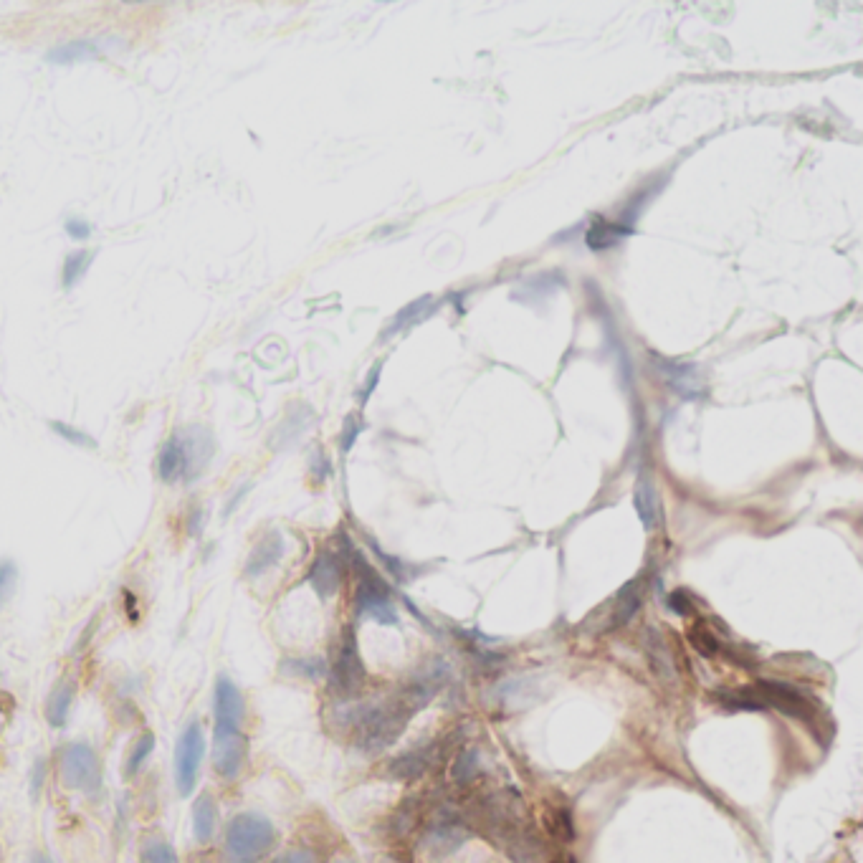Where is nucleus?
Segmentation results:
<instances>
[{"mask_svg": "<svg viewBox=\"0 0 863 863\" xmlns=\"http://www.w3.org/2000/svg\"><path fill=\"white\" fill-rule=\"evenodd\" d=\"M410 717H413V709L400 696V691L388 702L355 704V699L335 702V709L330 712V722L345 729L352 737V745L365 755H378L395 745L408 727Z\"/></svg>", "mask_w": 863, "mask_h": 863, "instance_id": "obj_1", "label": "nucleus"}, {"mask_svg": "<svg viewBox=\"0 0 863 863\" xmlns=\"http://www.w3.org/2000/svg\"><path fill=\"white\" fill-rule=\"evenodd\" d=\"M276 828L266 815L243 810L221 828L223 863H264L276 848Z\"/></svg>", "mask_w": 863, "mask_h": 863, "instance_id": "obj_2", "label": "nucleus"}, {"mask_svg": "<svg viewBox=\"0 0 863 863\" xmlns=\"http://www.w3.org/2000/svg\"><path fill=\"white\" fill-rule=\"evenodd\" d=\"M51 770L59 777L61 788L69 793L97 800L104 793V762L97 747L87 739H69L51 757Z\"/></svg>", "mask_w": 863, "mask_h": 863, "instance_id": "obj_3", "label": "nucleus"}, {"mask_svg": "<svg viewBox=\"0 0 863 863\" xmlns=\"http://www.w3.org/2000/svg\"><path fill=\"white\" fill-rule=\"evenodd\" d=\"M347 562V570L355 572V613L360 618H373V621L383 623V626H395L398 623V613L390 600V588L383 578H380L375 567L365 560L360 550L352 545V540L345 532L340 534V547Z\"/></svg>", "mask_w": 863, "mask_h": 863, "instance_id": "obj_4", "label": "nucleus"}, {"mask_svg": "<svg viewBox=\"0 0 863 863\" xmlns=\"http://www.w3.org/2000/svg\"><path fill=\"white\" fill-rule=\"evenodd\" d=\"M205 755H208L205 724L200 717H190L175 739L173 752V780L180 798H193V793L198 790Z\"/></svg>", "mask_w": 863, "mask_h": 863, "instance_id": "obj_5", "label": "nucleus"}, {"mask_svg": "<svg viewBox=\"0 0 863 863\" xmlns=\"http://www.w3.org/2000/svg\"><path fill=\"white\" fill-rule=\"evenodd\" d=\"M211 767L223 785H236L246 772L251 755V737L243 724L213 722L211 729Z\"/></svg>", "mask_w": 863, "mask_h": 863, "instance_id": "obj_6", "label": "nucleus"}, {"mask_svg": "<svg viewBox=\"0 0 863 863\" xmlns=\"http://www.w3.org/2000/svg\"><path fill=\"white\" fill-rule=\"evenodd\" d=\"M367 679L365 664L360 659L355 628L345 626L340 633V643L335 648L332 664L327 666V689L335 702H352L360 694Z\"/></svg>", "mask_w": 863, "mask_h": 863, "instance_id": "obj_7", "label": "nucleus"}, {"mask_svg": "<svg viewBox=\"0 0 863 863\" xmlns=\"http://www.w3.org/2000/svg\"><path fill=\"white\" fill-rule=\"evenodd\" d=\"M79 689H81V676L76 669H66L56 676V681L51 684L44 702V719L51 729L59 732V729L69 727L71 709H74Z\"/></svg>", "mask_w": 863, "mask_h": 863, "instance_id": "obj_8", "label": "nucleus"}, {"mask_svg": "<svg viewBox=\"0 0 863 863\" xmlns=\"http://www.w3.org/2000/svg\"><path fill=\"white\" fill-rule=\"evenodd\" d=\"M347 562L342 557L340 550H330L324 547L314 555L312 565L307 572V583L312 585L314 593L322 600H330L332 595H337V590L342 588V580H345Z\"/></svg>", "mask_w": 863, "mask_h": 863, "instance_id": "obj_9", "label": "nucleus"}, {"mask_svg": "<svg viewBox=\"0 0 863 863\" xmlns=\"http://www.w3.org/2000/svg\"><path fill=\"white\" fill-rule=\"evenodd\" d=\"M246 717H249L246 694L226 671H221L213 681V722L246 724Z\"/></svg>", "mask_w": 863, "mask_h": 863, "instance_id": "obj_10", "label": "nucleus"}, {"mask_svg": "<svg viewBox=\"0 0 863 863\" xmlns=\"http://www.w3.org/2000/svg\"><path fill=\"white\" fill-rule=\"evenodd\" d=\"M157 479L162 484H185V474H188V461H185V438L183 428H175L165 441H162L160 451H157L155 461Z\"/></svg>", "mask_w": 863, "mask_h": 863, "instance_id": "obj_11", "label": "nucleus"}, {"mask_svg": "<svg viewBox=\"0 0 863 863\" xmlns=\"http://www.w3.org/2000/svg\"><path fill=\"white\" fill-rule=\"evenodd\" d=\"M286 542L284 534L279 529H269V532L251 547L249 557H246V565H243V578L256 580L261 575H266L269 570H274L281 560H284Z\"/></svg>", "mask_w": 863, "mask_h": 863, "instance_id": "obj_12", "label": "nucleus"}, {"mask_svg": "<svg viewBox=\"0 0 863 863\" xmlns=\"http://www.w3.org/2000/svg\"><path fill=\"white\" fill-rule=\"evenodd\" d=\"M193 836L200 848H208L221 836V803L213 790H200L193 800Z\"/></svg>", "mask_w": 863, "mask_h": 863, "instance_id": "obj_13", "label": "nucleus"}, {"mask_svg": "<svg viewBox=\"0 0 863 863\" xmlns=\"http://www.w3.org/2000/svg\"><path fill=\"white\" fill-rule=\"evenodd\" d=\"M656 367H659V373L664 375V383L669 385L676 395H681V398L696 400L707 393L699 367L691 365V362H674L664 360V357H656Z\"/></svg>", "mask_w": 863, "mask_h": 863, "instance_id": "obj_14", "label": "nucleus"}, {"mask_svg": "<svg viewBox=\"0 0 863 863\" xmlns=\"http://www.w3.org/2000/svg\"><path fill=\"white\" fill-rule=\"evenodd\" d=\"M436 752L438 742H431V745L416 747V750L405 752V755L393 757V760L388 762V767H385V775H388L390 780H418V777H423L433 767Z\"/></svg>", "mask_w": 863, "mask_h": 863, "instance_id": "obj_15", "label": "nucleus"}, {"mask_svg": "<svg viewBox=\"0 0 863 863\" xmlns=\"http://www.w3.org/2000/svg\"><path fill=\"white\" fill-rule=\"evenodd\" d=\"M155 747H157L155 732H152L150 727H140V732L135 734V739H132L130 747H127L125 757H122V767H119V775H122L125 783H135L137 777L145 772L147 762H150V757L155 755Z\"/></svg>", "mask_w": 863, "mask_h": 863, "instance_id": "obj_16", "label": "nucleus"}, {"mask_svg": "<svg viewBox=\"0 0 863 863\" xmlns=\"http://www.w3.org/2000/svg\"><path fill=\"white\" fill-rule=\"evenodd\" d=\"M102 51V38H71L66 44L54 46V49L46 54V61L54 66H71L81 64V61L99 59Z\"/></svg>", "mask_w": 863, "mask_h": 863, "instance_id": "obj_17", "label": "nucleus"}, {"mask_svg": "<svg viewBox=\"0 0 863 863\" xmlns=\"http://www.w3.org/2000/svg\"><path fill=\"white\" fill-rule=\"evenodd\" d=\"M757 689H760V696L765 699L767 707L780 709V712H785L788 717L805 719L810 714V709H808V704H805L803 696H800L795 689H790V686L777 684V681H762Z\"/></svg>", "mask_w": 863, "mask_h": 863, "instance_id": "obj_18", "label": "nucleus"}, {"mask_svg": "<svg viewBox=\"0 0 863 863\" xmlns=\"http://www.w3.org/2000/svg\"><path fill=\"white\" fill-rule=\"evenodd\" d=\"M643 648H646V659L648 664H651V671L656 674V679L664 681V684H676V664L664 636H661L659 631L648 628L646 636H643Z\"/></svg>", "mask_w": 863, "mask_h": 863, "instance_id": "obj_19", "label": "nucleus"}, {"mask_svg": "<svg viewBox=\"0 0 863 863\" xmlns=\"http://www.w3.org/2000/svg\"><path fill=\"white\" fill-rule=\"evenodd\" d=\"M643 605V585L641 580H631L618 590L613 600V613H610V628H623L636 618Z\"/></svg>", "mask_w": 863, "mask_h": 863, "instance_id": "obj_20", "label": "nucleus"}, {"mask_svg": "<svg viewBox=\"0 0 863 863\" xmlns=\"http://www.w3.org/2000/svg\"><path fill=\"white\" fill-rule=\"evenodd\" d=\"M327 661L322 656H284L279 661V674L284 679L322 681L327 679Z\"/></svg>", "mask_w": 863, "mask_h": 863, "instance_id": "obj_21", "label": "nucleus"}, {"mask_svg": "<svg viewBox=\"0 0 863 863\" xmlns=\"http://www.w3.org/2000/svg\"><path fill=\"white\" fill-rule=\"evenodd\" d=\"M137 861L140 863H183L178 848L170 843V838L160 831H150L142 836L137 848Z\"/></svg>", "mask_w": 863, "mask_h": 863, "instance_id": "obj_22", "label": "nucleus"}, {"mask_svg": "<svg viewBox=\"0 0 863 863\" xmlns=\"http://www.w3.org/2000/svg\"><path fill=\"white\" fill-rule=\"evenodd\" d=\"M636 512L646 532H651V529L659 524L661 502H659V491H656V484L651 481V476H641V479H638Z\"/></svg>", "mask_w": 863, "mask_h": 863, "instance_id": "obj_23", "label": "nucleus"}, {"mask_svg": "<svg viewBox=\"0 0 863 863\" xmlns=\"http://www.w3.org/2000/svg\"><path fill=\"white\" fill-rule=\"evenodd\" d=\"M97 254V249H76L64 256V264H61V289H64V292H71V289H76V286L84 281V276L92 269Z\"/></svg>", "mask_w": 863, "mask_h": 863, "instance_id": "obj_24", "label": "nucleus"}, {"mask_svg": "<svg viewBox=\"0 0 863 863\" xmlns=\"http://www.w3.org/2000/svg\"><path fill=\"white\" fill-rule=\"evenodd\" d=\"M633 228L626 226V223L621 221H605V218H598V221L593 223V228L588 231V236H585V241H588V246L593 251H605L610 249V246H615V243H621L623 238L631 236Z\"/></svg>", "mask_w": 863, "mask_h": 863, "instance_id": "obj_25", "label": "nucleus"}, {"mask_svg": "<svg viewBox=\"0 0 863 863\" xmlns=\"http://www.w3.org/2000/svg\"><path fill=\"white\" fill-rule=\"evenodd\" d=\"M312 423V410L307 408V405H299V413H294V410H289V416L281 421V426L276 428L274 436H271V446L279 451V448H286L289 443L297 441L299 436L304 433V428Z\"/></svg>", "mask_w": 863, "mask_h": 863, "instance_id": "obj_26", "label": "nucleus"}, {"mask_svg": "<svg viewBox=\"0 0 863 863\" xmlns=\"http://www.w3.org/2000/svg\"><path fill=\"white\" fill-rule=\"evenodd\" d=\"M719 702L727 709L737 712V709H745V712H760L765 709V699L760 696V689H737V691H717Z\"/></svg>", "mask_w": 863, "mask_h": 863, "instance_id": "obj_27", "label": "nucleus"}, {"mask_svg": "<svg viewBox=\"0 0 863 863\" xmlns=\"http://www.w3.org/2000/svg\"><path fill=\"white\" fill-rule=\"evenodd\" d=\"M49 428H51V433H54V436H59L61 441L71 443V446L84 448V451H97V448H99V441L92 436V433L81 431V428L71 426V423H66V421H49Z\"/></svg>", "mask_w": 863, "mask_h": 863, "instance_id": "obj_28", "label": "nucleus"}, {"mask_svg": "<svg viewBox=\"0 0 863 863\" xmlns=\"http://www.w3.org/2000/svg\"><path fill=\"white\" fill-rule=\"evenodd\" d=\"M18 580H21V570H18L16 560L0 557V608H6L13 600L18 590Z\"/></svg>", "mask_w": 863, "mask_h": 863, "instance_id": "obj_29", "label": "nucleus"}, {"mask_svg": "<svg viewBox=\"0 0 863 863\" xmlns=\"http://www.w3.org/2000/svg\"><path fill=\"white\" fill-rule=\"evenodd\" d=\"M451 775H454L456 785L474 783L476 775H479V755L474 750H461L456 755L454 767H451Z\"/></svg>", "mask_w": 863, "mask_h": 863, "instance_id": "obj_30", "label": "nucleus"}, {"mask_svg": "<svg viewBox=\"0 0 863 863\" xmlns=\"http://www.w3.org/2000/svg\"><path fill=\"white\" fill-rule=\"evenodd\" d=\"M689 643L694 646V651L699 653V656H704V659H714V656L722 651L719 638L714 636L707 626H702V623H696V626L689 631Z\"/></svg>", "mask_w": 863, "mask_h": 863, "instance_id": "obj_31", "label": "nucleus"}, {"mask_svg": "<svg viewBox=\"0 0 863 863\" xmlns=\"http://www.w3.org/2000/svg\"><path fill=\"white\" fill-rule=\"evenodd\" d=\"M428 304H431V297H421V299H418V302H410L408 307L403 309V312L395 314L393 324H390L388 330L383 332V337H390V335H393V332L405 330V327H408V322H413V319H416L418 314H423V309H426Z\"/></svg>", "mask_w": 863, "mask_h": 863, "instance_id": "obj_32", "label": "nucleus"}, {"mask_svg": "<svg viewBox=\"0 0 863 863\" xmlns=\"http://www.w3.org/2000/svg\"><path fill=\"white\" fill-rule=\"evenodd\" d=\"M51 772V760L49 757H38L31 767V775H28V785H31V798L38 800V795L44 793V785L49 780Z\"/></svg>", "mask_w": 863, "mask_h": 863, "instance_id": "obj_33", "label": "nucleus"}, {"mask_svg": "<svg viewBox=\"0 0 863 863\" xmlns=\"http://www.w3.org/2000/svg\"><path fill=\"white\" fill-rule=\"evenodd\" d=\"M547 826H550L552 836L562 838V841H572V836H575L567 810H552V813H547Z\"/></svg>", "mask_w": 863, "mask_h": 863, "instance_id": "obj_34", "label": "nucleus"}, {"mask_svg": "<svg viewBox=\"0 0 863 863\" xmlns=\"http://www.w3.org/2000/svg\"><path fill=\"white\" fill-rule=\"evenodd\" d=\"M360 431H362L360 418H357V416H347L345 418V426H342V433H340L342 454H350L352 446H355V441H357V436H360Z\"/></svg>", "mask_w": 863, "mask_h": 863, "instance_id": "obj_35", "label": "nucleus"}, {"mask_svg": "<svg viewBox=\"0 0 863 863\" xmlns=\"http://www.w3.org/2000/svg\"><path fill=\"white\" fill-rule=\"evenodd\" d=\"M185 534L188 537H200L203 534L205 527V509L200 507V504H193V507H188V512H185Z\"/></svg>", "mask_w": 863, "mask_h": 863, "instance_id": "obj_36", "label": "nucleus"}, {"mask_svg": "<svg viewBox=\"0 0 863 863\" xmlns=\"http://www.w3.org/2000/svg\"><path fill=\"white\" fill-rule=\"evenodd\" d=\"M64 231H66V236L74 238V241H89V238H92V233H94V226L89 221H84V218L71 216V218H66Z\"/></svg>", "mask_w": 863, "mask_h": 863, "instance_id": "obj_37", "label": "nucleus"}, {"mask_svg": "<svg viewBox=\"0 0 863 863\" xmlns=\"http://www.w3.org/2000/svg\"><path fill=\"white\" fill-rule=\"evenodd\" d=\"M309 471H312L314 481H319V484L332 476V464H330V459H327V454H324L322 448H314L312 461H309Z\"/></svg>", "mask_w": 863, "mask_h": 863, "instance_id": "obj_38", "label": "nucleus"}, {"mask_svg": "<svg viewBox=\"0 0 863 863\" xmlns=\"http://www.w3.org/2000/svg\"><path fill=\"white\" fill-rule=\"evenodd\" d=\"M251 486H254V484H251V481H243V484H238L236 489H233V494H231V497H228V502L223 504V512H221L223 519H231L233 514L238 512V507H241V504H243V499L249 497Z\"/></svg>", "mask_w": 863, "mask_h": 863, "instance_id": "obj_39", "label": "nucleus"}, {"mask_svg": "<svg viewBox=\"0 0 863 863\" xmlns=\"http://www.w3.org/2000/svg\"><path fill=\"white\" fill-rule=\"evenodd\" d=\"M271 863H317V856L309 848H292V851L276 856Z\"/></svg>", "mask_w": 863, "mask_h": 863, "instance_id": "obj_40", "label": "nucleus"}, {"mask_svg": "<svg viewBox=\"0 0 863 863\" xmlns=\"http://www.w3.org/2000/svg\"><path fill=\"white\" fill-rule=\"evenodd\" d=\"M370 545H373L375 555H378V557H380V560H383V565H385V567H388V570H390V572H393L395 578H398V580H405V565H403V562H400V560H398V557H390V555H385V552H383V550H380V547H378V545H375V542H370Z\"/></svg>", "mask_w": 863, "mask_h": 863, "instance_id": "obj_41", "label": "nucleus"}, {"mask_svg": "<svg viewBox=\"0 0 863 863\" xmlns=\"http://www.w3.org/2000/svg\"><path fill=\"white\" fill-rule=\"evenodd\" d=\"M122 610H125V615L130 618V623L140 621V603H137L135 593L132 590H122Z\"/></svg>", "mask_w": 863, "mask_h": 863, "instance_id": "obj_42", "label": "nucleus"}, {"mask_svg": "<svg viewBox=\"0 0 863 863\" xmlns=\"http://www.w3.org/2000/svg\"><path fill=\"white\" fill-rule=\"evenodd\" d=\"M380 370H383V362H375L373 370H370V375H367L365 388L360 390V403H367V400H370V395H373L375 385H378V380H380Z\"/></svg>", "mask_w": 863, "mask_h": 863, "instance_id": "obj_43", "label": "nucleus"}, {"mask_svg": "<svg viewBox=\"0 0 863 863\" xmlns=\"http://www.w3.org/2000/svg\"><path fill=\"white\" fill-rule=\"evenodd\" d=\"M669 608L674 610L676 615H686V613H689L691 603H689V598H686V593L676 590V593L669 598Z\"/></svg>", "mask_w": 863, "mask_h": 863, "instance_id": "obj_44", "label": "nucleus"}, {"mask_svg": "<svg viewBox=\"0 0 863 863\" xmlns=\"http://www.w3.org/2000/svg\"><path fill=\"white\" fill-rule=\"evenodd\" d=\"M13 709H16V699L11 691L3 689V671H0V714H13Z\"/></svg>", "mask_w": 863, "mask_h": 863, "instance_id": "obj_45", "label": "nucleus"}, {"mask_svg": "<svg viewBox=\"0 0 863 863\" xmlns=\"http://www.w3.org/2000/svg\"><path fill=\"white\" fill-rule=\"evenodd\" d=\"M31 863H54V858H51L49 853H44V851H36L31 856Z\"/></svg>", "mask_w": 863, "mask_h": 863, "instance_id": "obj_46", "label": "nucleus"}, {"mask_svg": "<svg viewBox=\"0 0 863 863\" xmlns=\"http://www.w3.org/2000/svg\"><path fill=\"white\" fill-rule=\"evenodd\" d=\"M190 863H211V861H208L205 856H195V858H190Z\"/></svg>", "mask_w": 863, "mask_h": 863, "instance_id": "obj_47", "label": "nucleus"}, {"mask_svg": "<svg viewBox=\"0 0 863 863\" xmlns=\"http://www.w3.org/2000/svg\"><path fill=\"white\" fill-rule=\"evenodd\" d=\"M340 863H352V861H340Z\"/></svg>", "mask_w": 863, "mask_h": 863, "instance_id": "obj_48", "label": "nucleus"}]
</instances>
